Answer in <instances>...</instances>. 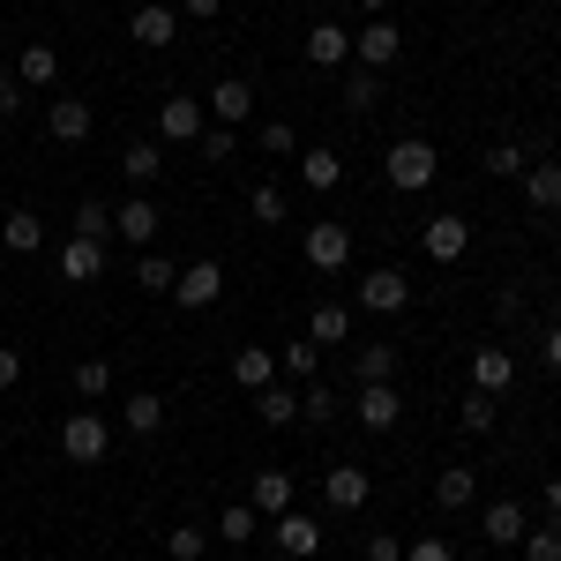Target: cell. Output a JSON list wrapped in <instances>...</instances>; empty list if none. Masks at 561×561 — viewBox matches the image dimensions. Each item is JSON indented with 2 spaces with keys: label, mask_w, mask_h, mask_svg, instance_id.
Masks as SVG:
<instances>
[{
  "label": "cell",
  "mask_w": 561,
  "mask_h": 561,
  "mask_svg": "<svg viewBox=\"0 0 561 561\" xmlns=\"http://www.w3.org/2000/svg\"><path fill=\"white\" fill-rule=\"evenodd\" d=\"M434 173H442V158H434L427 135H404V142H389L382 180L397 187V195H420V187H434Z\"/></svg>",
  "instance_id": "6da1fadb"
},
{
  "label": "cell",
  "mask_w": 561,
  "mask_h": 561,
  "mask_svg": "<svg viewBox=\"0 0 561 561\" xmlns=\"http://www.w3.org/2000/svg\"><path fill=\"white\" fill-rule=\"evenodd\" d=\"M105 449H113V427H105L98 412H68V420H60V457H68V465H98Z\"/></svg>",
  "instance_id": "7a4b0ae2"
},
{
  "label": "cell",
  "mask_w": 561,
  "mask_h": 561,
  "mask_svg": "<svg viewBox=\"0 0 561 561\" xmlns=\"http://www.w3.org/2000/svg\"><path fill=\"white\" fill-rule=\"evenodd\" d=\"M300 255H307V270H345V262H352V225H337V217L307 225V232H300Z\"/></svg>",
  "instance_id": "3957f363"
},
{
  "label": "cell",
  "mask_w": 561,
  "mask_h": 561,
  "mask_svg": "<svg viewBox=\"0 0 561 561\" xmlns=\"http://www.w3.org/2000/svg\"><path fill=\"white\" fill-rule=\"evenodd\" d=\"M412 307V277L404 270H367L359 277V314H404Z\"/></svg>",
  "instance_id": "277c9868"
},
{
  "label": "cell",
  "mask_w": 561,
  "mask_h": 561,
  "mask_svg": "<svg viewBox=\"0 0 561 561\" xmlns=\"http://www.w3.org/2000/svg\"><path fill=\"white\" fill-rule=\"evenodd\" d=\"M397 53H404V31H397L389 15H367V23H359V38H352V60L382 76V68L397 60Z\"/></svg>",
  "instance_id": "5b68a950"
},
{
  "label": "cell",
  "mask_w": 561,
  "mask_h": 561,
  "mask_svg": "<svg viewBox=\"0 0 561 561\" xmlns=\"http://www.w3.org/2000/svg\"><path fill=\"white\" fill-rule=\"evenodd\" d=\"M270 539H277V554H285V561H314V554H322V524L307 517V510L270 517Z\"/></svg>",
  "instance_id": "8992f818"
},
{
  "label": "cell",
  "mask_w": 561,
  "mask_h": 561,
  "mask_svg": "<svg viewBox=\"0 0 561 561\" xmlns=\"http://www.w3.org/2000/svg\"><path fill=\"white\" fill-rule=\"evenodd\" d=\"M173 300L187 307V314H195V307H217V300H225V270H217L210 255H203V262H187V270L173 277Z\"/></svg>",
  "instance_id": "52a82bcc"
},
{
  "label": "cell",
  "mask_w": 561,
  "mask_h": 561,
  "mask_svg": "<svg viewBox=\"0 0 561 561\" xmlns=\"http://www.w3.org/2000/svg\"><path fill=\"white\" fill-rule=\"evenodd\" d=\"M203 128H210V121H203V98H187V90H180V98L158 105V135L180 142V150H187V142H203Z\"/></svg>",
  "instance_id": "ba28073f"
},
{
  "label": "cell",
  "mask_w": 561,
  "mask_h": 561,
  "mask_svg": "<svg viewBox=\"0 0 561 561\" xmlns=\"http://www.w3.org/2000/svg\"><path fill=\"white\" fill-rule=\"evenodd\" d=\"M203 113H210L217 128H248V113H255V90H248V76H225V83L203 98Z\"/></svg>",
  "instance_id": "9c48e42d"
},
{
  "label": "cell",
  "mask_w": 561,
  "mask_h": 561,
  "mask_svg": "<svg viewBox=\"0 0 561 561\" xmlns=\"http://www.w3.org/2000/svg\"><path fill=\"white\" fill-rule=\"evenodd\" d=\"M45 128H53V142H60V150H76V142H90L98 113H90L83 98H53V105H45Z\"/></svg>",
  "instance_id": "30bf717a"
},
{
  "label": "cell",
  "mask_w": 561,
  "mask_h": 561,
  "mask_svg": "<svg viewBox=\"0 0 561 561\" xmlns=\"http://www.w3.org/2000/svg\"><path fill=\"white\" fill-rule=\"evenodd\" d=\"M322 494H330V510H337V517H352V510H367L375 479H367V465H330V479H322Z\"/></svg>",
  "instance_id": "8fae6325"
},
{
  "label": "cell",
  "mask_w": 561,
  "mask_h": 561,
  "mask_svg": "<svg viewBox=\"0 0 561 561\" xmlns=\"http://www.w3.org/2000/svg\"><path fill=\"white\" fill-rule=\"evenodd\" d=\"M404 420V397H397V382H359V427L367 434H389Z\"/></svg>",
  "instance_id": "7c38bea8"
},
{
  "label": "cell",
  "mask_w": 561,
  "mask_h": 561,
  "mask_svg": "<svg viewBox=\"0 0 561 561\" xmlns=\"http://www.w3.org/2000/svg\"><path fill=\"white\" fill-rule=\"evenodd\" d=\"M158 225H165V217H158V203L128 195V203L113 210V240H128V248H150V240H158Z\"/></svg>",
  "instance_id": "4fadbf2b"
},
{
  "label": "cell",
  "mask_w": 561,
  "mask_h": 561,
  "mask_svg": "<svg viewBox=\"0 0 561 561\" xmlns=\"http://www.w3.org/2000/svg\"><path fill=\"white\" fill-rule=\"evenodd\" d=\"M510 382H517V359H510V345H479V352H472V389H479V397H502Z\"/></svg>",
  "instance_id": "5bb4252c"
},
{
  "label": "cell",
  "mask_w": 561,
  "mask_h": 561,
  "mask_svg": "<svg viewBox=\"0 0 561 561\" xmlns=\"http://www.w3.org/2000/svg\"><path fill=\"white\" fill-rule=\"evenodd\" d=\"M300 53L314 60V68H345V60H352V31H345V23H314Z\"/></svg>",
  "instance_id": "9a60e30c"
},
{
  "label": "cell",
  "mask_w": 561,
  "mask_h": 561,
  "mask_svg": "<svg viewBox=\"0 0 561 561\" xmlns=\"http://www.w3.org/2000/svg\"><path fill=\"white\" fill-rule=\"evenodd\" d=\"M128 38L158 53V45H173V38H180V15H173V8H158V0H150V8H135V15H128Z\"/></svg>",
  "instance_id": "2e32d148"
},
{
  "label": "cell",
  "mask_w": 561,
  "mask_h": 561,
  "mask_svg": "<svg viewBox=\"0 0 561 561\" xmlns=\"http://www.w3.org/2000/svg\"><path fill=\"white\" fill-rule=\"evenodd\" d=\"M524 203H531L539 217H554V210H561V165H554V158L524 165Z\"/></svg>",
  "instance_id": "e0dca14e"
},
{
  "label": "cell",
  "mask_w": 561,
  "mask_h": 561,
  "mask_svg": "<svg viewBox=\"0 0 561 561\" xmlns=\"http://www.w3.org/2000/svg\"><path fill=\"white\" fill-rule=\"evenodd\" d=\"M420 248H427L434 262H457L465 248H472V225H465V217H434L427 232H420Z\"/></svg>",
  "instance_id": "ac0fdd59"
},
{
  "label": "cell",
  "mask_w": 561,
  "mask_h": 561,
  "mask_svg": "<svg viewBox=\"0 0 561 561\" xmlns=\"http://www.w3.org/2000/svg\"><path fill=\"white\" fill-rule=\"evenodd\" d=\"M0 248H8V255H38L45 248V217L38 210H8L0 217Z\"/></svg>",
  "instance_id": "d6986e66"
},
{
  "label": "cell",
  "mask_w": 561,
  "mask_h": 561,
  "mask_svg": "<svg viewBox=\"0 0 561 561\" xmlns=\"http://www.w3.org/2000/svg\"><path fill=\"white\" fill-rule=\"evenodd\" d=\"M105 270V240H60V277L68 285H90Z\"/></svg>",
  "instance_id": "ffe728a7"
},
{
  "label": "cell",
  "mask_w": 561,
  "mask_h": 561,
  "mask_svg": "<svg viewBox=\"0 0 561 561\" xmlns=\"http://www.w3.org/2000/svg\"><path fill=\"white\" fill-rule=\"evenodd\" d=\"M479 531H486L494 547H517L524 531H531V517H524V502H486V517H479Z\"/></svg>",
  "instance_id": "44dd1931"
},
{
  "label": "cell",
  "mask_w": 561,
  "mask_h": 561,
  "mask_svg": "<svg viewBox=\"0 0 561 561\" xmlns=\"http://www.w3.org/2000/svg\"><path fill=\"white\" fill-rule=\"evenodd\" d=\"M232 382L248 389V397H255V389H270V382H277V352L240 345V352H232Z\"/></svg>",
  "instance_id": "7402d4cb"
},
{
  "label": "cell",
  "mask_w": 561,
  "mask_h": 561,
  "mask_svg": "<svg viewBox=\"0 0 561 561\" xmlns=\"http://www.w3.org/2000/svg\"><path fill=\"white\" fill-rule=\"evenodd\" d=\"M15 76H23V90L60 83V45H23V53H15Z\"/></svg>",
  "instance_id": "603a6c76"
},
{
  "label": "cell",
  "mask_w": 561,
  "mask_h": 561,
  "mask_svg": "<svg viewBox=\"0 0 561 561\" xmlns=\"http://www.w3.org/2000/svg\"><path fill=\"white\" fill-rule=\"evenodd\" d=\"M121 427H128V434H142V442H150V434L165 427V397H158V389H135L128 404H121Z\"/></svg>",
  "instance_id": "cb8c5ba5"
},
{
  "label": "cell",
  "mask_w": 561,
  "mask_h": 561,
  "mask_svg": "<svg viewBox=\"0 0 561 561\" xmlns=\"http://www.w3.org/2000/svg\"><path fill=\"white\" fill-rule=\"evenodd\" d=\"M248 502H255L262 517H285V510H293V472L262 465V472H255V494H248Z\"/></svg>",
  "instance_id": "d4e9b609"
},
{
  "label": "cell",
  "mask_w": 561,
  "mask_h": 561,
  "mask_svg": "<svg viewBox=\"0 0 561 561\" xmlns=\"http://www.w3.org/2000/svg\"><path fill=\"white\" fill-rule=\"evenodd\" d=\"M262 524H270V517H262L255 502H225V510H217V539H225V547H248Z\"/></svg>",
  "instance_id": "484cf974"
},
{
  "label": "cell",
  "mask_w": 561,
  "mask_h": 561,
  "mask_svg": "<svg viewBox=\"0 0 561 561\" xmlns=\"http://www.w3.org/2000/svg\"><path fill=\"white\" fill-rule=\"evenodd\" d=\"M345 337H352V307L322 300L314 314H307V345H345Z\"/></svg>",
  "instance_id": "4316f807"
},
{
  "label": "cell",
  "mask_w": 561,
  "mask_h": 561,
  "mask_svg": "<svg viewBox=\"0 0 561 561\" xmlns=\"http://www.w3.org/2000/svg\"><path fill=\"white\" fill-rule=\"evenodd\" d=\"M255 412H262V427H293V420H300V389H293V382L255 389Z\"/></svg>",
  "instance_id": "83f0119b"
},
{
  "label": "cell",
  "mask_w": 561,
  "mask_h": 561,
  "mask_svg": "<svg viewBox=\"0 0 561 561\" xmlns=\"http://www.w3.org/2000/svg\"><path fill=\"white\" fill-rule=\"evenodd\" d=\"M434 502H442V510H472L479 502V472L472 465H449V472L434 479Z\"/></svg>",
  "instance_id": "f1b7e54d"
},
{
  "label": "cell",
  "mask_w": 561,
  "mask_h": 561,
  "mask_svg": "<svg viewBox=\"0 0 561 561\" xmlns=\"http://www.w3.org/2000/svg\"><path fill=\"white\" fill-rule=\"evenodd\" d=\"M121 173H128L135 187H150V180L165 173V150H158V142H128V150H121Z\"/></svg>",
  "instance_id": "f546056e"
},
{
  "label": "cell",
  "mask_w": 561,
  "mask_h": 561,
  "mask_svg": "<svg viewBox=\"0 0 561 561\" xmlns=\"http://www.w3.org/2000/svg\"><path fill=\"white\" fill-rule=\"evenodd\" d=\"M300 180L314 187V195H330V187L345 180V158H337V150H307V158H300Z\"/></svg>",
  "instance_id": "4dcf8cb0"
},
{
  "label": "cell",
  "mask_w": 561,
  "mask_h": 561,
  "mask_svg": "<svg viewBox=\"0 0 561 561\" xmlns=\"http://www.w3.org/2000/svg\"><path fill=\"white\" fill-rule=\"evenodd\" d=\"M345 105H352V113H375V105H382V76L352 60V76H345Z\"/></svg>",
  "instance_id": "1f68e13d"
},
{
  "label": "cell",
  "mask_w": 561,
  "mask_h": 561,
  "mask_svg": "<svg viewBox=\"0 0 561 561\" xmlns=\"http://www.w3.org/2000/svg\"><path fill=\"white\" fill-rule=\"evenodd\" d=\"M314 367H322V345H285L277 352V375H285V382H314Z\"/></svg>",
  "instance_id": "d6a6232c"
},
{
  "label": "cell",
  "mask_w": 561,
  "mask_h": 561,
  "mask_svg": "<svg viewBox=\"0 0 561 561\" xmlns=\"http://www.w3.org/2000/svg\"><path fill=\"white\" fill-rule=\"evenodd\" d=\"M165 554L173 561H203L210 554V531H203V524H173V531H165Z\"/></svg>",
  "instance_id": "836d02e7"
},
{
  "label": "cell",
  "mask_w": 561,
  "mask_h": 561,
  "mask_svg": "<svg viewBox=\"0 0 561 561\" xmlns=\"http://www.w3.org/2000/svg\"><path fill=\"white\" fill-rule=\"evenodd\" d=\"M76 240H113V203H76Z\"/></svg>",
  "instance_id": "e575fe53"
},
{
  "label": "cell",
  "mask_w": 561,
  "mask_h": 561,
  "mask_svg": "<svg viewBox=\"0 0 561 561\" xmlns=\"http://www.w3.org/2000/svg\"><path fill=\"white\" fill-rule=\"evenodd\" d=\"M352 367H359V382H389V375H397V352L389 345H352Z\"/></svg>",
  "instance_id": "d590c367"
},
{
  "label": "cell",
  "mask_w": 561,
  "mask_h": 561,
  "mask_svg": "<svg viewBox=\"0 0 561 561\" xmlns=\"http://www.w3.org/2000/svg\"><path fill=\"white\" fill-rule=\"evenodd\" d=\"M248 217H255V225H285V217H293L285 187H255V195H248Z\"/></svg>",
  "instance_id": "8d00e7d4"
},
{
  "label": "cell",
  "mask_w": 561,
  "mask_h": 561,
  "mask_svg": "<svg viewBox=\"0 0 561 561\" xmlns=\"http://www.w3.org/2000/svg\"><path fill=\"white\" fill-rule=\"evenodd\" d=\"M517 547H524V561H561V524H531Z\"/></svg>",
  "instance_id": "74e56055"
},
{
  "label": "cell",
  "mask_w": 561,
  "mask_h": 561,
  "mask_svg": "<svg viewBox=\"0 0 561 561\" xmlns=\"http://www.w3.org/2000/svg\"><path fill=\"white\" fill-rule=\"evenodd\" d=\"M173 277H180V270L165 255H142V262H135V285H142V293H173Z\"/></svg>",
  "instance_id": "f35d334b"
},
{
  "label": "cell",
  "mask_w": 561,
  "mask_h": 561,
  "mask_svg": "<svg viewBox=\"0 0 561 561\" xmlns=\"http://www.w3.org/2000/svg\"><path fill=\"white\" fill-rule=\"evenodd\" d=\"M524 165H531V158H524L517 142H494V150H486V173L494 180H524Z\"/></svg>",
  "instance_id": "ab89813d"
},
{
  "label": "cell",
  "mask_w": 561,
  "mask_h": 561,
  "mask_svg": "<svg viewBox=\"0 0 561 561\" xmlns=\"http://www.w3.org/2000/svg\"><path fill=\"white\" fill-rule=\"evenodd\" d=\"M457 420H465V434H486V427H494V420H502V404H494V397H479V389H472Z\"/></svg>",
  "instance_id": "60d3db41"
},
{
  "label": "cell",
  "mask_w": 561,
  "mask_h": 561,
  "mask_svg": "<svg viewBox=\"0 0 561 561\" xmlns=\"http://www.w3.org/2000/svg\"><path fill=\"white\" fill-rule=\"evenodd\" d=\"M105 389H113V367L105 359H83L76 367V397H105Z\"/></svg>",
  "instance_id": "b9f144b4"
},
{
  "label": "cell",
  "mask_w": 561,
  "mask_h": 561,
  "mask_svg": "<svg viewBox=\"0 0 561 561\" xmlns=\"http://www.w3.org/2000/svg\"><path fill=\"white\" fill-rule=\"evenodd\" d=\"M262 150H270V158H293V150H300L293 121H262Z\"/></svg>",
  "instance_id": "7bdbcfd3"
},
{
  "label": "cell",
  "mask_w": 561,
  "mask_h": 561,
  "mask_svg": "<svg viewBox=\"0 0 561 561\" xmlns=\"http://www.w3.org/2000/svg\"><path fill=\"white\" fill-rule=\"evenodd\" d=\"M15 113H23V76H15V68H0V128H8Z\"/></svg>",
  "instance_id": "ee69618b"
},
{
  "label": "cell",
  "mask_w": 561,
  "mask_h": 561,
  "mask_svg": "<svg viewBox=\"0 0 561 561\" xmlns=\"http://www.w3.org/2000/svg\"><path fill=\"white\" fill-rule=\"evenodd\" d=\"M300 412H307V420H314V427H322V420H337V397H330V389H322V382H307Z\"/></svg>",
  "instance_id": "f6af8a7d"
},
{
  "label": "cell",
  "mask_w": 561,
  "mask_h": 561,
  "mask_svg": "<svg viewBox=\"0 0 561 561\" xmlns=\"http://www.w3.org/2000/svg\"><path fill=\"white\" fill-rule=\"evenodd\" d=\"M195 150H203L210 165H225V158H232V128H203V142H195Z\"/></svg>",
  "instance_id": "bcb514c9"
},
{
  "label": "cell",
  "mask_w": 561,
  "mask_h": 561,
  "mask_svg": "<svg viewBox=\"0 0 561 561\" xmlns=\"http://www.w3.org/2000/svg\"><path fill=\"white\" fill-rule=\"evenodd\" d=\"M404 561H457V547H449V539H412Z\"/></svg>",
  "instance_id": "7dc6e473"
},
{
  "label": "cell",
  "mask_w": 561,
  "mask_h": 561,
  "mask_svg": "<svg viewBox=\"0 0 561 561\" xmlns=\"http://www.w3.org/2000/svg\"><path fill=\"white\" fill-rule=\"evenodd\" d=\"M15 382H23V352H15V345H0V397H8Z\"/></svg>",
  "instance_id": "c3c4849f"
},
{
  "label": "cell",
  "mask_w": 561,
  "mask_h": 561,
  "mask_svg": "<svg viewBox=\"0 0 561 561\" xmlns=\"http://www.w3.org/2000/svg\"><path fill=\"white\" fill-rule=\"evenodd\" d=\"M367 561H404V547H397L389 531H375V539H367Z\"/></svg>",
  "instance_id": "681fc988"
},
{
  "label": "cell",
  "mask_w": 561,
  "mask_h": 561,
  "mask_svg": "<svg viewBox=\"0 0 561 561\" xmlns=\"http://www.w3.org/2000/svg\"><path fill=\"white\" fill-rule=\"evenodd\" d=\"M539 359H547V367H554V375H561V322H554V330H547V337H539Z\"/></svg>",
  "instance_id": "f907efd6"
},
{
  "label": "cell",
  "mask_w": 561,
  "mask_h": 561,
  "mask_svg": "<svg viewBox=\"0 0 561 561\" xmlns=\"http://www.w3.org/2000/svg\"><path fill=\"white\" fill-rule=\"evenodd\" d=\"M180 8H187L195 23H210V15H217V8H225V0H180Z\"/></svg>",
  "instance_id": "816d5d0a"
},
{
  "label": "cell",
  "mask_w": 561,
  "mask_h": 561,
  "mask_svg": "<svg viewBox=\"0 0 561 561\" xmlns=\"http://www.w3.org/2000/svg\"><path fill=\"white\" fill-rule=\"evenodd\" d=\"M547 524H561V479H547Z\"/></svg>",
  "instance_id": "f5cc1de1"
},
{
  "label": "cell",
  "mask_w": 561,
  "mask_h": 561,
  "mask_svg": "<svg viewBox=\"0 0 561 561\" xmlns=\"http://www.w3.org/2000/svg\"><path fill=\"white\" fill-rule=\"evenodd\" d=\"M359 8H367V15H382V8H389V0H359Z\"/></svg>",
  "instance_id": "db71d44e"
},
{
  "label": "cell",
  "mask_w": 561,
  "mask_h": 561,
  "mask_svg": "<svg viewBox=\"0 0 561 561\" xmlns=\"http://www.w3.org/2000/svg\"><path fill=\"white\" fill-rule=\"evenodd\" d=\"M554 135H561V113H554Z\"/></svg>",
  "instance_id": "11a10c76"
}]
</instances>
